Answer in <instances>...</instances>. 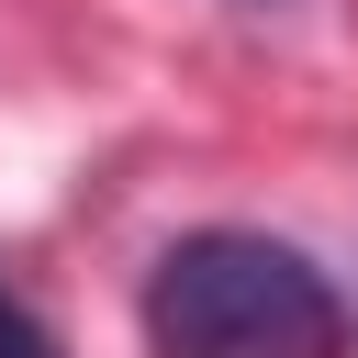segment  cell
<instances>
[{
  "label": "cell",
  "mask_w": 358,
  "mask_h": 358,
  "mask_svg": "<svg viewBox=\"0 0 358 358\" xmlns=\"http://www.w3.org/2000/svg\"><path fill=\"white\" fill-rule=\"evenodd\" d=\"M145 358H347V302L291 235L201 224L145 268Z\"/></svg>",
  "instance_id": "1"
},
{
  "label": "cell",
  "mask_w": 358,
  "mask_h": 358,
  "mask_svg": "<svg viewBox=\"0 0 358 358\" xmlns=\"http://www.w3.org/2000/svg\"><path fill=\"white\" fill-rule=\"evenodd\" d=\"M0 358H56V324H45L11 280H0Z\"/></svg>",
  "instance_id": "2"
},
{
  "label": "cell",
  "mask_w": 358,
  "mask_h": 358,
  "mask_svg": "<svg viewBox=\"0 0 358 358\" xmlns=\"http://www.w3.org/2000/svg\"><path fill=\"white\" fill-rule=\"evenodd\" d=\"M246 11H280V0H246Z\"/></svg>",
  "instance_id": "3"
}]
</instances>
